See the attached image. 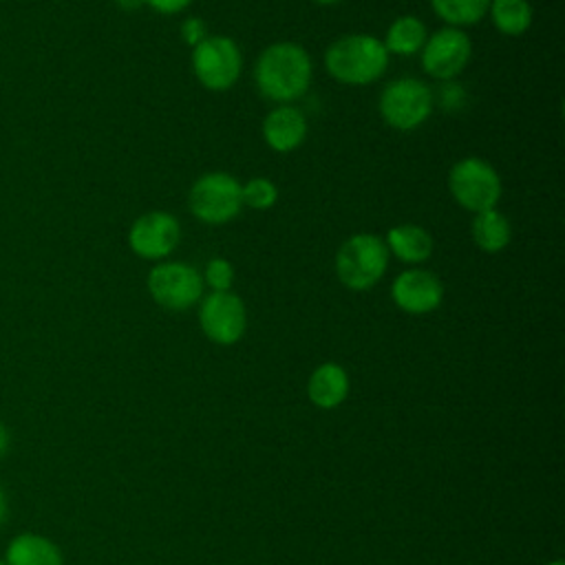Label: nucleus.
Listing matches in <instances>:
<instances>
[{
    "mask_svg": "<svg viewBox=\"0 0 565 565\" xmlns=\"http://www.w3.org/2000/svg\"><path fill=\"white\" fill-rule=\"evenodd\" d=\"M488 13L503 35H521L532 24V4L527 0H490Z\"/></svg>",
    "mask_w": 565,
    "mask_h": 565,
    "instance_id": "nucleus-19",
    "label": "nucleus"
},
{
    "mask_svg": "<svg viewBox=\"0 0 565 565\" xmlns=\"http://www.w3.org/2000/svg\"><path fill=\"white\" fill-rule=\"evenodd\" d=\"M439 104L444 110H461L466 104V90L461 84H455V79L450 82H441V90H439Z\"/></svg>",
    "mask_w": 565,
    "mask_h": 565,
    "instance_id": "nucleus-24",
    "label": "nucleus"
},
{
    "mask_svg": "<svg viewBox=\"0 0 565 565\" xmlns=\"http://www.w3.org/2000/svg\"><path fill=\"white\" fill-rule=\"evenodd\" d=\"M9 444H11V435H9L7 426L0 422V459L7 455V450H9Z\"/></svg>",
    "mask_w": 565,
    "mask_h": 565,
    "instance_id": "nucleus-26",
    "label": "nucleus"
},
{
    "mask_svg": "<svg viewBox=\"0 0 565 565\" xmlns=\"http://www.w3.org/2000/svg\"><path fill=\"white\" fill-rule=\"evenodd\" d=\"M188 207L205 225H225L243 207L241 181L227 172H205L192 183Z\"/></svg>",
    "mask_w": 565,
    "mask_h": 565,
    "instance_id": "nucleus-6",
    "label": "nucleus"
},
{
    "mask_svg": "<svg viewBox=\"0 0 565 565\" xmlns=\"http://www.w3.org/2000/svg\"><path fill=\"white\" fill-rule=\"evenodd\" d=\"M0 565H7V563H4V558H0Z\"/></svg>",
    "mask_w": 565,
    "mask_h": 565,
    "instance_id": "nucleus-31",
    "label": "nucleus"
},
{
    "mask_svg": "<svg viewBox=\"0 0 565 565\" xmlns=\"http://www.w3.org/2000/svg\"><path fill=\"white\" fill-rule=\"evenodd\" d=\"M309 399L320 408H335L347 399L349 393V375L335 362L320 364L307 384Z\"/></svg>",
    "mask_w": 565,
    "mask_h": 565,
    "instance_id": "nucleus-16",
    "label": "nucleus"
},
{
    "mask_svg": "<svg viewBox=\"0 0 565 565\" xmlns=\"http://www.w3.org/2000/svg\"><path fill=\"white\" fill-rule=\"evenodd\" d=\"M243 205L252 210H269L278 201V188L267 177H254L247 183H241Z\"/></svg>",
    "mask_w": 565,
    "mask_h": 565,
    "instance_id": "nucleus-21",
    "label": "nucleus"
},
{
    "mask_svg": "<svg viewBox=\"0 0 565 565\" xmlns=\"http://www.w3.org/2000/svg\"><path fill=\"white\" fill-rule=\"evenodd\" d=\"M318 4H335V2H342V0H313Z\"/></svg>",
    "mask_w": 565,
    "mask_h": 565,
    "instance_id": "nucleus-29",
    "label": "nucleus"
},
{
    "mask_svg": "<svg viewBox=\"0 0 565 565\" xmlns=\"http://www.w3.org/2000/svg\"><path fill=\"white\" fill-rule=\"evenodd\" d=\"M547 565H565L561 558H556V561H552V563H547Z\"/></svg>",
    "mask_w": 565,
    "mask_h": 565,
    "instance_id": "nucleus-30",
    "label": "nucleus"
},
{
    "mask_svg": "<svg viewBox=\"0 0 565 565\" xmlns=\"http://www.w3.org/2000/svg\"><path fill=\"white\" fill-rule=\"evenodd\" d=\"M203 278L192 265L181 260H159L148 274L152 300L170 311H185L203 296Z\"/></svg>",
    "mask_w": 565,
    "mask_h": 565,
    "instance_id": "nucleus-8",
    "label": "nucleus"
},
{
    "mask_svg": "<svg viewBox=\"0 0 565 565\" xmlns=\"http://www.w3.org/2000/svg\"><path fill=\"white\" fill-rule=\"evenodd\" d=\"M426 38H428L426 24L417 15H399L386 29L382 44H384L386 53L413 55V53L422 51Z\"/></svg>",
    "mask_w": 565,
    "mask_h": 565,
    "instance_id": "nucleus-18",
    "label": "nucleus"
},
{
    "mask_svg": "<svg viewBox=\"0 0 565 565\" xmlns=\"http://www.w3.org/2000/svg\"><path fill=\"white\" fill-rule=\"evenodd\" d=\"M422 68L439 82L455 79L472 57V42L463 29L441 26L422 46Z\"/></svg>",
    "mask_w": 565,
    "mask_h": 565,
    "instance_id": "nucleus-9",
    "label": "nucleus"
},
{
    "mask_svg": "<svg viewBox=\"0 0 565 565\" xmlns=\"http://www.w3.org/2000/svg\"><path fill=\"white\" fill-rule=\"evenodd\" d=\"M121 11H137L146 4V0H115Z\"/></svg>",
    "mask_w": 565,
    "mask_h": 565,
    "instance_id": "nucleus-27",
    "label": "nucleus"
},
{
    "mask_svg": "<svg viewBox=\"0 0 565 565\" xmlns=\"http://www.w3.org/2000/svg\"><path fill=\"white\" fill-rule=\"evenodd\" d=\"M470 236L475 245L488 254H497L510 245L512 225L503 212L497 207L477 212L470 223Z\"/></svg>",
    "mask_w": 565,
    "mask_h": 565,
    "instance_id": "nucleus-17",
    "label": "nucleus"
},
{
    "mask_svg": "<svg viewBox=\"0 0 565 565\" xmlns=\"http://www.w3.org/2000/svg\"><path fill=\"white\" fill-rule=\"evenodd\" d=\"M192 71L207 90L232 88L243 71V55L238 44L227 35H207L192 49Z\"/></svg>",
    "mask_w": 565,
    "mask_h": 565,
    "instance_id": "nucleus-7",
    "label": "nucleus"
},
{
    "mask_svg": "<svg viewBox=\"0 0 565 565\" xmlns=\"http://www.w3.org/2000/svg\"><path fill=\"white\" fill-rule=\"evenodd\" d=\"M391 298L402 311L422 316V313L435 311L441 305L444 285L433 271L422 267H411L395 276L391 285Z\"/></svg>",
    "mask_w": 565,
    "mask_h": 565,
    "instance_id": "nucleus-12",
    "label": "nucleus"
},
{
    "mask_svg": "<svg viewBox=\"0 0 565 565\" xmlns=\"http://www.w3.org/2000/svg\"><path fill=\"white\" fill-rule=\"evenodd\" d=\"M7 565H64L60 547L35 532L13 536L4 550Z\"/></svg>",
    "mask_w": 565,
    "mask_h": 565,
    "instance_id": "nucleus-15",
    "label": "nucleus"
},
{
    "mask_svg": "<svg viewBox=\"0 0 565 565\" xmlns=\"http://www.w3.org/2000/svg\"><path fill=\"white\" fill-rule=\"evenodd\" d=\"M388 66V53L375 35L351 33L329 44L324 51L327 73L347 86H366L377 82Z\"/></svg>",
    "mask_w": 565,
    "mask_h": 565,
    "instance_id": "nucleus-2",
    "label": "nucleus"
},
{
    "mask_svg": "<svg viewBox=\"0 0 565 565\" xmlns=\"http://www.w3.org/2000/svg\"><path fill=\"white\" fill-rule=\"evenodd\" d=\"M7 494H4V488H2V483H0V525L7 521Z\"/></svg>",
    "mask_w": 565,
    "mask_h": 565,
    "instance_id": "nucleus-28",
    "label": "nucleus"
},
{
    "mask_svg": "<svg viewBox=\"0 0 565 565\" xmlns=\"http://www.w3.org/2000/svg\"><path fill=\"white\" fill-rule=\"evenodd\" d=\"M388 254L406 265H419L433 254V236L428 230L415 223L393 225L384 238Z\"/></svg>",
    "mask_w": 565,
    "mask_h": 565,
    "instance_id": "nucleus-14",
    "label": "nucleus"
},
{
    "mask_svg": "<svg viewBox=\"0 0 565 565\" xmlns=\"http://www.w3.org/2000/svg\"><path fill=\"white\" fill-rule=\"evenodd\" d=\"M192 2L194 0H146V4L161 15H174L183 9H188Z\"/></svg>",
    "mask_w": 565,
    "mask_h": 565,
    "instance_id": "nucleus-25",
    "label": "nucleus"
},
{
    "mask_svg": "<svg viewBox=\"0 0 565 565\" xmlns=\"http://www.w3.org/2000/svg\"><path fill=\"white\" fill-rule=\"evenodd\" d=\"M448 190L457 205L477 214L497 207L503 188L501 177L490 161L481 157H466L450 168Z\"/></svg>",
    "mask_w": 565,
    "mask_h": 565,
    "instance_id": "nucleus-5",
    "label": "nucleus"
},
{
    "mask_svg": "<svg viewBox=\"0 0 565 565\" xmlns=\"http://www.w3.org/2000/svg\"><path fill=\"white\" fill-rule=\"evenodd\" d=\"M313 64L309 53L296 42L269 44L254 64V82L263 97L276 104L300 99L311 84Z\"/></svg>",
    "mask_w": 565,
    "mask_h": 565,
    "instance_id": "nucleus-1",
    "label": "nucleus"
},
{
    "mask_svg": "<svg viewBox=\"0 0 565 565\" xmlns=\"http://www.w3.org/2000/svg\"><path fill=\"white\" fill-rule=\"evenodd\" d=\"M179 35H181V40H183L188 46L194 49V46L201 44L210 33H207L205 20H201V18H196V15H190V18H185V20L181 22Z\"/></svg>",
    "mask_w": 565,
    "mask_h": 565,
    "instance_id": "nucleus-23",
    "label": "nucleus"
},
{
    "mask_svg": "<svg viewBox=\"0 0 565 565\" xmlns=\"http://www.w3.org/2000/svg\"><path fill=\"white\" fill-rule=\"evenodd\" d=\"M435 95L428 84L417 77H397L380 93V115L395 130H415L433 113Z\"/></svg>",
    "mask_w": 565,
    "mask_h": 565,
    "instance_id": "nucleus-4",
    "label": "nucleus"
},
{
    "mask_svg": "<svg viewBox=\"0 0 565 565\" xmlns=\"http://www.w3.org/2000/svg\"><path fill=\"white\" fill-rule=\"evenodd\" d=\"M430 7L448 26L461 29L477 24L488 13L490 0H430Z\"/></svg>",
    "mask_w": 565,
    "mask_h": 565,
    "instance_id": "nucleus-20",
    "label": "nucleus"
},
{
    "mask_svg": "<svg viewBox=\"0 0 565 565\" xmlns=\"http://www.w3.org/2000/svg\"><path fill=\"white\" fill-rule=\"evenodd\" d=\"M203 285H207L212 291H232L234 285V267L227 258H212L205 263V269L201 274Z\"/></svg>",
    "mask_w": 565,
    "mask_h": 565,
    "instance_id": "nucleus-22",
    "label": "nucleus"
},
{
    "mask_svg": "<svg viewBox=\"0 0 565 565\" xmlns=\"http://www.w3.org/2000/svg\"><path fill=\"white\" fill-rule=\"evenodd\" d=\"M203 333L216 344H234L247 327V311L234 291H210L199 307Z\"/></svg>",
    "mask_w": 565,
    "mask_h": 565,
    "instance_id": "nucleus-11",
    "label": "nucleus"
},
{
    "mask_svg": "<svg viewBox=\"0 0 565 565\" xmlns=\"http://www.w3.org/2000/svg\"><path fill=\"white\" fill-rule=\"evenodd\" d=\"M307 119L300 108L291 104H278L263 119V139L276 152L296 150L307 137Z\"/></svg>",
    "mask_w": 565,
    "mask_h": 565,
    "instance_id": "nucleus-13",
    "label": "nucleus"
},
{
    "mask_svg": "<svg viewBox=\"0 0 565 565\" xmlns=\"http://www.w3.org/2000/svg\"><path fill=\"white\" fill-rule=\"evenodd\" d=\"M181 241L179 221L163 210H152L137 216L128 230L130 249L146 260L168 258Z\"/></svg>",
    "mask_w": 565,
    "mask_h": 565,
    "instance_id": "nucleus-10",
    "label": "nucleus"
},
{
    "mask_svg": "<svg viewBox=\"0 0 565 565\" xmlns=\"http://www.w3.org/2000/svg\"><path fill=\"white\" fill-rule=\"evenodd\" d=\"M388 267V249L384 238L371 232L349 236L335 254V274L351 291L375 287Z\"/></svg>",
    "mask_w": 565,
    "mask_h": 565,
    "instance_id": "nucleus-3",
    "label": "nucleus"
}]
</instances>
